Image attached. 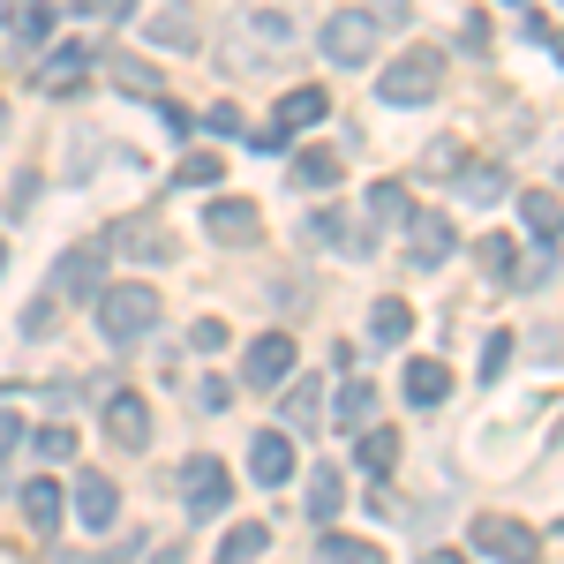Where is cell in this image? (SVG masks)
<instances>
[{
	"label": "cell",
	"mask_w": 564,
	"mask_h": 564,
	"mask_svg": "<svg viewBox=\"0 0 564 564\" xmlns=\"http://www.w3.org/2000/svg\"><path fill=\"white\" fill-rule=\"evenodd\" d=\"M212 129L218 135H241V106H212Z\"/></svg>",
	"instance_id": "b9f144b4"
},
{
	"label": "cell",
	"mask_w": 564,
	"mask_h": 564,
	"mask_svg": "<svg viewBox=\"0 0 564 564\" xmlns=\"http://www.w3.org/2000/svg\"><path fill=\"white\" fill-rule=\"evenodd\" d=\"M505 361H512V339L497 332V339H489V354H481V384H497V377H505Z\"/></svg>",
	"instance_id": "836d02e7"
},
{
	"label": "cell",
	"mask_w": 564,
	"mask_h": 564,
	"mask_svg": "<svg viewBox=\"0 0 564 564\" xmlns=\"http://www.w3.org/2000/svg\"><path fill=\"white\" fill-rule=\"evenodd\" d=\"M0 271H8V241H0Z\"/></svg>",
	"instance_id": "bcb514c9"
},
{
	"label": "cell",
	"mask_w": 564,
	"mask_h": 564,
	"mask_svg": "<svg viewBox=\"0 0 564 564\" xmlns=\"http://www.w3.org/2000/svg\"><path fill=\"white\" fill-rule=\"evenodd\" d=\"M84 76H90V53H84V45H53V61H45L39 90H53V98H68V90H84Z\"/></svg>",
	"instance_id": "5bb4252c"
},
{
	"label": "cell",
	"mask_w": 564,
	"mask_h": 564,
	"mask_svg": "<svg viewBox=\"0 0 564 564\" xmlns=\"http://www.w3.org/2000/svg\"><path fill=\"white\" fill-rule=\"evenodd\" d=\"M294 181H302V188H332V181H339V159H332V151H302V159H294Z\"/></svg>",
	"instance_id": "83f0119b"
},
{
	"label": "cell",
	"mask_w": 564,
	"mask_h": 564,
	"mask_svg": "<svg viewBox=\"0 0 564 564\" xmlns=\"http://www.w3.org/2000/svg\"><path fill=\"white\" fill-rule=\"evenodd\" d=\"M68 505H76V520H84V527H113V512H121V489H113V475L84 467V475H76V497H68Z\"/></svg>",
	"instance_id": "52a82bcc"
},
{
	"label": "cell",
	"mask_w": 564,
	"mask_h": 564,
	"mask_svg": "<svg viewBox=\"0 0 564 564\" xmlns=\"http://www.w3.org/2000/svg\"><path fill=\"white\" fill-rule=\"evenodd\" d=\"M316 121H324V90L302 84V90H286V98H279V129H271V135L286 143L294 129H316Z\"/></svg>",
	"instance_id": "9a60e30c"
},
{
	"label": "cell",
	"mask_w": 564,
	"mask_h": 564,
	"mask_svg": "<svg viewBox=\"0 0 564 564\" xmlns=\"http://www.w3.org/2000/svg\"><path fill=\"white\" fill-rule=\"evenodd\" d=\"M8 15H15V39H23V45L53 39V0H15Z\"/></svg>",
	"instance_id": "cb8c5ba5"
},
{
	"label": "cell",
	"mask_w": 564,
	"mask_h": 564,
	"mask_svg": "<svg viewBox=\"0 0 564 564\" xmlns=\"http://www.w3.org/2000/svg\"><path fill=\"white\" fill-rule=\"evenodd\" d=\"M31 444H39L45 459H68V452H76V430H68V422H45V430L31 436Z\"/></svg>",
	"instance_id": "1f68e13d"
},
{
	"label": "cell",
	"mask_w": 564,
	"mask_h": 564,
	"mask_svg": "<svg viewBox=\"0 0 564 564\" xmlns=\"http://www.w3.org/2000/svg\"><path fill=\"white\" fill-rule=\"evenodd\" d=\"M520 218H527V234H534V241H557V188H527Z\"/></svg>",
	"instance_id": "d6986e66"
},
{
	"label": "cell",
	"mask_w": 564,
	"mask_h": 564,
	"mask_svg": "<svg viewBox=\"0 0 564 564\" xmlns=\"http://www.w3.org/2000/svg\"><path fill=\"white\" fill-rule=\"evenodd\" d=\"M339 505H347V481H339V467H316V475H308V512H316V520H332Z\"/></svg>",
	"instance_id": "603a6c76"
},
{
	"label": "cell",
	"mask_w": 564,
	"mask_h": 564,
	"mask_svg": "<svg viewBox=\"0 0 564 564\" xmlns=\"http://www.w3.org/2000/svg\"><path fill=\"white\" fill-rule=\"evenodd\" d=\"M422 564H459V557H452V550H430V557H422Z\"/></svg>",
	"instance_id": "ee69618b"
},
{
	"label": "cell",
	"mask_w": 564,
	"mask_h": 564,
	"mask_svg": "<svg viewBox=\"0 0 564 564\" xmlns=\"http://www.w3.org/2000/svg\"><path fill=\"white\" fill-rule=\"evenodd\" d=\"M354 459H361L369 475H391V459H399V436L369 422V430H361V444H354Z\"/></svg>",
	"instance_id": "44dd1931"
},
{
	"label": "cell",
	"mask_w": 564,
	"mask_h": 564,
	"mask_svg": "<svg viewBox=\"0 0 564 564\" xmlns=\"http://www.w3.org/2000/svg\"><path fill=\"white\" fill-rule=\"evenodd\" d=\"M263 542H271V534H263L257 520H241L234 534H226V542H218V564H249V557H263Z\"/></svg>",
	"instance_id": "484cf974"
},
{
	"label": "cell",
	"mask_w": 564,
	"mask_h": 564,
	"mask_svg": "<svg viewBox=\"0 0 564 564\" xmlns=\"http://www.w3.org/2000/svg\"><path fill=\"white\" fill-rule=\"evenodd\" d=\"M369 212H377V218H399V212H406V188H399V181H377V188H369Z\"/></svg>",
	"instance_id": "d6a6232c"
},
{
	"label": "cell",
	"mask_w": 564,
	"mask_h": 564,
	"mask_svg": "<svg viewBox=\"0 0 564 564\" xmlns=\"http://www.w3.org/2000/svg\"><path fill=\"white\" fill-rule=\"evenodd\" d=\"M422 174H459V143H452V135H444L430 159H422Z\"/></svg>",
	"instance_id": "8d00e7d4"
},
{
	"label": "cell",
	"mask_w": 564,
	"mask_h": 564,
	"mask_svg": "<svg viewBox=\"0 0 564 564\" xmlns=\"http://www.w3.org/2000/svg\"><path fill=\"white\" fill-rule=\"evenodd\" d=\"M475 263L489 271V279H520V249H512L505 234H489V241H475Z\"/></svg>",
	"instance_id": "d4e9b609"
},
{
	"label": "cell",
	"mask_w": 564,
	"mask_h": 564,
	"mask_svg": "<svg viewBox=\"0 0 564 564\" xmlns=\"http://www.w3.org/2000/svg\"><path fill=\"white\" fill-rule=\"evenodd\" d=\"M257 234H263V218L249 196H218L212 204V241H257Z\"/></svg>",
	"instance_id": "4fadbf2b"
},
{
	"label": "cell",
	"mask_w": 564,
	"mask_h": 564,
	"mask_svg": "<svg viewBox=\"0 0 564 564\" xmlns=\"http://www.w3.org/2000/svg\"><path fill=\"white\" fill-rule=\"evenodd\" d=\"M45 564H84V557H45Z\"/></svg>",
	"instance_id": "f6af8a7d"
},
{
	"label": "cell",
	"mask_w": 564,
	"mask_h": 564,
	"mask_svg": "<svg viewBox=\"0 0 564 564\" xmlns=\"http://www.w3.org/2000/svg\"><path fill=\"white\" fill-rule=\"evenodd\" d=\"M151 564H181V550H151Z\"/></svg>",
	"instance_id": "7bdbcfd3"
},
{
	"label": "cell",
	"mask_w": 564,
	"mask_h": 564,
	"mask_svg": "<svg viewBox=\"0 0 564 564\" xmlns=\"http://www.w3.org/2000/svg\"><path fill=\"white\" fill-rule=\"evenodd\" d=\"M241 377H249V384H286V377H294V339H286V332H263L257 347H249V361H241Z\"/></svg>",
	"instance_id": "8992f818"
},
{
	"label": "cell",
	"mask_w": 564,
	"mask_h": 564,
	"mask_svg": "<svg viewBox=\"0 0 564 564\" xmlns=\"http://www.w3.org/2000/svg\"><path fill=\"white\" fill-rule=\"evenodd\" d=\"M151 39L174 45V53H196V23H188V8H174V0H166V8H159V23H151Z\"/></svg>",
	"instance_id": "7402d4cb"
},
{
	"label": "cell",
	"mask_w": 564,
	"mask_h": 564,
	"mask_svg": "<svg viewBox=\"0 0 564 564\" xmlns=\"http://www.w3.org/2000/svg\"><path fill=\"white\" fill-rule=\"evenodd\" d=\"M399 391H406V406H444V391H452V369H444L436 354H422V361H406Z\"/></svg>",
	"instance_id": "30bf717a"
},
{
	"label": "cell",
	"mask_w": 564,
	"mask_h": 564,
	"mask_svg": "<svg viewBox=\"0 0 564 564\" xmlns=\"http://www.w3.org/2000/svg\"><path fill=\"white\" fill-rule=\"evenodd\" d=\"M53 308H61V302H53V294H45V302H31V308H23V332H31V339H45V332H53Z\"/></svg>",
	"instance_id": "d590c367"
},
{
	"label": "cell",
	"mask_w": 564,
	"mask_h": 564,
	"mask_svg": "<svg viewBox=\"0 0 564 564\" xmlns=\"http://www.w3.org/2000/svg\"><path fill=\"white\" fill-rule=\"evenodd\" d=\"M15 452H23V422L0 406V459H15Z\"/></svg>",
	"instance_id": "f35d334b"
},
{
	"label": "cell",
	"mask_w": 564,
	"mask_h": 564,
	"mask_svg": "<svg viewBox=\"0 0 564 564\" xmlns=\"http://www.w3.org/2000/svg\"><path fill=\"white\" fill-rule=\"evenodd\" d=\"M459 45H467V53H481V45H489V23H481V15H467V23H459Z\"/></svg>",
	"instance_id": "60d3db41"
},
{
	"label": "cell",
	"mask_w": 564,
	"mask_h": 564,
	"mask_svg": "<svg viewBox=\"0 0 564 564\" xmlns=\"http://www.w3.org/2000/svg\"><path fill=\"white\" fill-rule=\"evenodd\" d=\"M436 90H444V53H436V45H406V53L384 68V98L391 106H430Z\"/></svg>",
	"instance_id": "7a4b0ae2"
},
{
	"label": "cell",
	"mask_w": 564,
	"mask_h": 564,
	"mask_svg": "<svg viewBox=\"0 0 564 564\" xmlns=\"http://www.w3.org/2000/svg\"><path fill=\"white\" fill-rule=\"evenodd\" d=\"M369 414H377V391L361 384V377L339 384V422H347V430H369Z\"/></svg>",
	"instance_id": "4316f807"
},
{
	"label": "cell",
	"mask_w": 564,
	"mask_h": 564,
	"mask_svg": "<svg viewBox=\"0 0 564 564\" xmlns=\"http://www.w3.org/2000/svg\"><path fill=\"white\" fill-rule=\"evenodd\" d=\"M316 564H384L377 542H354V534H324L316 542Z\"/></svg>",
	"instance_id": "ffe728a7"
},
{
	"label": "cell",
	"mask_w": 564,
	"mask_h": 564,
	"mask_svg": "<svg viewBox=\"0 0 564 564\" xmlns=\"http://www.w3.org/2000/svg\"><path fill=\"white\" fill-rule=\"evenodd\" d=\"M249 475H257L263 489H279V481L294 475V444H286V430H263L257 444H249Z\"/></svg>",
	"instance_id": "9c48e42d"
},
{
	"label": "cell",
	"mask_w": 564,
	"mask_h": 564,
	"mask_svg": "<svg viewBox=\"0 0 564 564\" xmlns=\"http://www.w3.org/2000/svg\"><path fill=\"white\" fill-rule=\"evenodd\" d=\"M113 249H129V257H159V263H174V234H166L159 218H121V226H113Z\"/></svg>",
	"instance_id": "8fae6325"
},
{
	"label": "cell",
	"mask_w": 564,
	"mask_h": 564,
	"mask_svg": "<svg viewBox=\"0 0 564 564\" xmlns=\"http://www.w3.org/2000/svg\"><path fill=\"white\" fill-rule=\"evenodd\" d=\"M98 286H106L98 249H68V257H61V294H90V302H98Z\"/></svg>",
	"instance_id": "2e32d148"
},
{
	"label": "cell",
	"mask_w": 564,
	"mask_h": 564,
	"mask_svg": "<svg viewBox=\"0 0 564 564\" xmlns=\"http://www.w3.org/2000/svg\"><path fill=\"white\" fill-rule=\"evenodd\" d=\"M106 436H113V444H151V406H143V399H135V391H113V399H106Z\"/></svg>",
	"instance_id": "ba28073f"
},
{
	"label": "cell",
	"mask_w": 564,
	"mask_h": 564,
	"mask_svg": "<svg viewBox=\"0 0 564 564\" xmlns=\"http://www.w3.org/2000/svg\"><path fill=\"white\" fill-rule=\"evenodd\" d=\"M188 339H196V347H204V354H218V347H226V324H212V316H204V324H196Z\"/></svg>",
	"instance_id": "ab89813d"
},
{
	"label": "cell",
	"mask_w": 564,
	"mask_h": 564,
	"mask_svg": "<svg viewBox=\"0 0 564 564\" xmlns=\"http://www.w3.org/2000/svg\"><path fill=\"white\" fill-rule=\"evenodd\" d=\"M475 550L497 557V564H534V527L505 520V512H481L475 520Z\"/></svg>",
	"instance_id": "277c9868"
},
{
	"label": "cell",
	"mask_w": 564,
	"mask_h": 564,
	"mask_svg": "<svg viewBox=\"0 0 564 564\" xmlns=\"http://www.w3.org/2000/svg\"><path fill=\"white\" fill-rule=\"evenodd\" d=\"M166 316V302H159V286H135V279H121V286H98V332L106 339H143L151 324Z\"/></svg>",
	"instance_id": "6da1fadb"
},
{
	"label": "cell",
	"mask_w": 564,
	"mask_h": 564,
	"mask_svg": "<svg viewBox=\"0 0 564 564\" xmlns=\"http://www.w3.org/2000/svg\"><path fill=\"white\" fill-rule=\"evenodd\" d=\"M181 497H188V512H196V520H212L218 505L234 497V481H226V467H218L212 452H196V459L181 467Z\"/></svg>",
	"instance_id": "5b68a950"
},
{
	"label": "cell",
	"mask_w": 564,
	"mask_h": 564,
	"mask_svg": "<svg viewBox=\"0 0 564 564\" xmlns=\"http://www.w3.org/2000/svg\"><path fill=\"white\" fill-rule=\"evenodd\" d=\"M212 181H218V151H188L174 166V188H212Z\"/></svg>",
	"instance_id": "f1b7e54d"
},
{
	"label": "cell",
	"mask_w": 564,
	"mask_h": 564,
	"mask_svg": "<svg viewBox=\"0 0 564 564\" xmlns=\"http://www.w3.org/2000/svg\"><path fill=\"white\" fill-rule=\"evenodd\" d=\"M76 8H84V15H106V23H129L135 15V0H76Z\"/></svg>",
	"instance_id": "74e56055"
},
{
	"label": "cell",
	"mask_w": 564,
	"mask_h": 564,
	"mask_svg": "<svg viewBox=\"0 0 564 564\" xmlns=\"http://www.w3.org/2000/svg\"><path fill=\"white\" fill-rule=\"evenodd\" d=\"M61 512H68V497L53 489V475H45V481H23V520L39 527V534H53V527H61Z\"/></svg>",
	"instance_id": "e0dca14e"
},
{
	"label": "cell",
	"mask_w": 564,
	"mask_h": 564,
	"mask_svg": "<svg viewBox=\"0 0 564 564\" xmlns=\"http://www.w3.org/2000/svg\"><path fill=\"white\" fill-rule=\"evenodd\" d=\"M377 53V23L361 15V8H339L332 23H324V61H339V68H361Z\"/></svg>",
	"instance_id": "3957f363"
},
{
	"label": "cell",
	"mask_w": 564,
	"mask_h": 564,
	"mask_svg": "<svg viewBox=\"0 0 564 564\" xmlns=\"http://www.w3.org/2000/svg\"><path fill=\"white\" fill-rule=\"evenodd\" d=\"M406 257L414 263H444L452 257V226H444V212H414L406 218Z\"/></svg>",
	"instance_id": "7c38bea8"
},
{
	"label": "cell",
	"mask_w": 564,
	"mask_h": 564,
	"mask_svg": "<svg viewBox=\"0 0 564 564\" xmlns=\"http://www.w3.org/2000/svg\"><path fill=\"white\" fill-rule=\"evenodd\" d=\"M286 422L294 430H316V384L308 377H294V391H286Z\"/></svg>",
	"instance_id": "4dcf8cb0"
},
{
	"label": "cell",
	"mask_w": 564,
	"mask_h": 564,
	"mask_svg": "<svg viewBox=\"0 0 564 564\" xmlns=\"http://www.w3.org/2000/svg\"><path fill=\"white\" fill-rule=\"evenodd\" d=\"M406 332H414V308H406V302H391V294H384V302L369 308V339H377V347H399Z\"/></svg>",
	"instance_id": "ac0fdd59"
},
{
	"label": "cell",
	"mask_w": 564,
	"mask_h": 564,
	"mask_svg": "<svg viewBox=\"0 0 564 564\" xmlns=\"http://www.w3.org/2000/svg\"><path fill=\"white\" fill-rule=\"evenodd\" d=\"M113 84L135 90V98H159V76H151L143 61H129V53H113Z\"/></svg>",
	"instance_id": "f546056e"
},
{
	"label": "cell",
	"mask_w": 564,
	"mask_h": 564,
	"mask_svg": "<svg viewBox=\"0 0 564 564\" xmlns=\"http://www.w3.org/2000/svg\"><path fill=\"white\" fill-rule=\"evenodd\" d=\"M459 188H467V196H497V188H505V174H497V166H467V181H459Z\"/></svg>",
	"instance_id": "e575fe53"
}]
</instances>
